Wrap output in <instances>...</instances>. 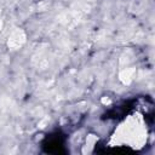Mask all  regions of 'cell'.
I'll return each mask as SVG.
<instances>
[{"label": "cell", "instance_id": "obj_1", "mask_svg": "<svg viewBox=\"0 0 155 155\" xmlns=\"http://www.w3.org/2000/svg\"><path fill=\"white\" fill-rule=\"evenodd\" d=\"M113 144L131 147L133 149L140 148L147 143V127L142 115H128L115 130Z\"/></svg>", "mask_w": 155, "mask_h": 155}]
</instances>
